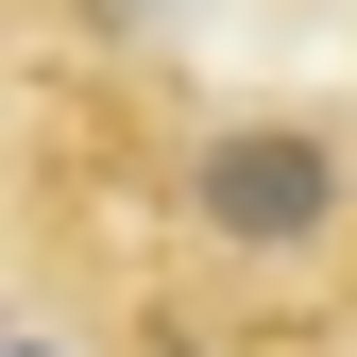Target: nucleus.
Segmentation results:
<instances>
[{
    "label": "nucleus",
    "mask_w": 357,
    "mask_h": 357,
    "mask_svg": "<svg viewBox=\"0 0 357 357\" xmlns=\"http://www.w3.org/2000/svg\"><path fill=\"white\" fill-rule=\"evenodd\" d=\"M0 357H52V340H0Z\"/></svg>",
    "instance_id": "7ed1b4c3"
},
{
    "label": "nucleus",
    "mask_w": 357,
    "mask_h": 357,
    "mask_svg": "<svg viewBox=\"0 0 357 357\" xmlns=\"http://www.w3.org/2000/svg\"><path fill=\"white\" fill-rule=\"evenodd\" d=\"M137 357H221V340H188V324H137Z\"/></svg>",
    "instance_id": "f03ea898"
},
{
    "label": "nucleus",
    "mask_w": 357,
    "mask_h": 357,
    "mask_svg": "<svg viewBox=\"0 0 357 357\" xmlns=\"http://www.w3.org/2000/svg\"><path fill=\"white\" fill-rule=\"evenodd\" d=\"M188 221L221 255H306L340 221V153L306 137V119H221V137L188 153Z\"/></svg>",
    "instance_id": "f257e3e1"
}]
</instances>
